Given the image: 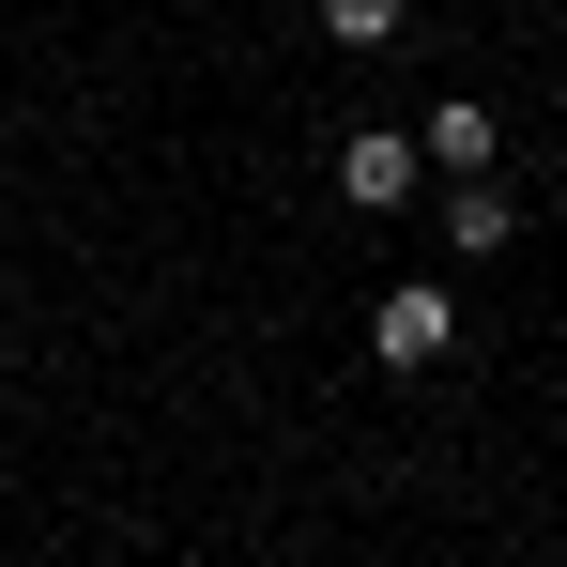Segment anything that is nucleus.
Returning a JSON list of instances; mask_svg holds the SVG:
<instances>
[{
	"label": "nucleus",
	"instance_id": "nucleus-1",
	"mask_svg": "<svg viewBox=\"0 0 567 567\" xmlns=\"http://www.w3.org/2000/svg\"><path fill=\"white\" fill-rule=\"evenodd\" d=\"M369 353H383V369H445V353H461V307H445L430 277H399L369 307Z\"/></svg>",
	"mask_w": 567,
	"mask_h": 567
},
{
	"label": "nucleus",
	"instance_id": "nucleus-2",
	"mask_svg": "<svg viewBox=\"0 0 567 567\" xmlns=\"http://www.w3.org/2000/svg\"><path fill=\"white\" fill-rule=\"evenodd\" d=\"M414 185H430V138H383V123L338 138V199H353V215H399Z\"/></svg>",
	"mask_w": 567,
	"mask_h": 567
},
{
	"label": "nucleus",
	"instance_id": "nucleus-3",
	"mask_svg": "<svg viewBox=\"0 0 567 567\" xmlns=\"http://www.w3.org/2000/svg\"><path fill=\"white\" fill-rule=\"evenodd\" d=\"M506 230H522V199L491 185V169H461V185H445V246H461V261H491Z\"/></svg>",
	"mask_w": 567,
	"mask_h": 567
},
{
	"label": "nucleus",
	"instance_id": "nucleus-4",
	"mask_svg": "<svg viewBox=\"0 0 567 567\" xmlns=\"http://www.w3.org/2000/svg\"><path fill=\"white\" fill-rule=\"evenodd\" d=\"M414 138H430V169H491V107H475V93H445Z\"/></svg>",
	"mask_w": 567,
	"mask_h": 567
},
{
	"label": "nucleus",
	"instance_id": "nucleus-5",
	"mask_svg": "<svg viewBox=\"0 0 567 567\" xmlns=\"http://www.w3.org/2000/svg\"><path fill=\"white\" fill-rule=\"evenodd\" d=\"M399 16H414V0H322V31H338V47H399Z\"/></svg>",
	"mask_w": 567,
	"mask_h": 567
}]
</instances>
